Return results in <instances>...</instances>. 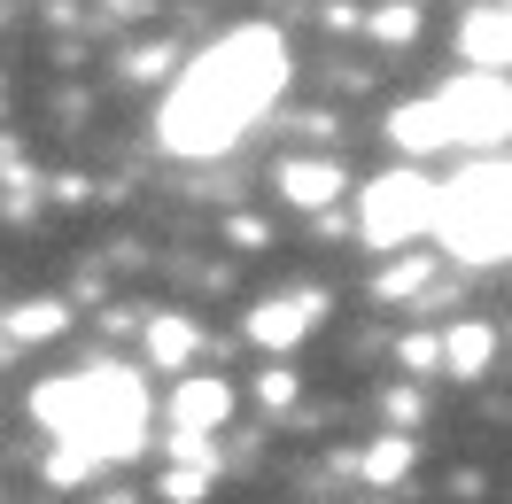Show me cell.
<instances>
[{
    "label": "cell",
    "mask_w": 512,
    "mask_h": 504,
    "mask_svg": "<svg viewBox=\"0 0 512 504\" xmlns=\"http://www.w3.org/2000/svg\"><path fill=\"white\" fill-rule=\"evenodd\" d=\"M280 94H288V39L272 32V24H241V32L210 39V47L179 70L171 101L156 109L163 156H179V163L225 156Z\"/></svg>",
    "instance_id": "6da1fadb"
},
{
    "label": "cell",
    "mask_w": 512,
    "mask_h": 504,
    "mask_svg": "<svg viewBox=\"0 0 512 504\" xmlns=\"http://www.w3.org/2000/svg\"><path fill=\"white\" fill-rule=\"evenodd\" d=\"M39 427H55L63 442H78L86 458H132L140 450V435H148V388H140V373L132 365H86V373H63L47 380L32 396Z\"/></svg>",
    "instance_id": "7a4b0ae2"
},
{
    "label": "cell",
    "mask_w": 512,
    "mask_h": 504,
    "mask_svg": "<svg viewBox=\"0 0 512 504\" xmlns=\"http://www.w3.org/2000/svg\"><path fill=\"white\" fill-rule=\"evenodd\" d=\"M427 233L458 264H505V249H512V171H505V156H481L450 187H435Z\"/></svg>",
    "instance_id": "3957f363"
},
{
    "label": "cell",
    "mask_w": 512,
    "mask_h": 504,
    "mask_svg": "<svg viewBox=\"0 0 512 504\" xmlns=\"http://www.w3.org/2000/svg\"><path fill=\"white\" fill-rule=\"evenodd\" d=\"M427 210H435V179L419 163H396L357 194V233H365V249H412L427 233Z\"/></svg>",
    "instance_id": "277c9868"
},
{
    "label": "cell",
    "mask_w": 512,
    "mask_h": 504,
    "mask_svg": "<svg viewBox=\"0 0 512 504\" xmlns=\"http://www.w3.org/2000/svg\"><path fill=\"white\" fill-rule=\"evenodd\" d=\"M435 109H443V125H450V148L466 140V148H505V132H512V94H505V70H458L443 94H435Z\"/></svg>",
    "instance_id": "5b68a950"
},
{
    "label": "cell",
    "mask_w": 512,
    "mask_h": 504,
    "mask_svg": "<svg viewBox=\"0 0 512 504\" xmlns=\"http://www.w3.org/2000/svg\"><path fill=\"white\" fill-rule=\"evenodd\" d=\"M319 311H326L319 287H303V295H272V303H256V311H249V342L256 349H295L311 326H319Z\"/></svg>",
    "instance_id": "8992f818"
},
{
    "label": "cell",
    "mask_w": 512,
    "mask_h": 504,
    "mask_svg": "<svg viewBox=\"0 0 512 504\" xmlns=\"http://www.w3.org/2000/svg\"><path fill=\"white\" fill-rule=\"evenodd\" d=\"M458 55H466V70H505L512 63V16H505V0H474V8L458 16Z\"/></svg>",
    "instance_id": "52a82bcc"
},
{
    "label": "cell",
    "mask_w": 512,
    "mask_h": 504,
    "mask_svg": "<svg viewBox=\"0 0 512 504\" xmlns=\"http://www.w3.org/2000/svg\"><path fill=\"white\" fill-rule=\"evenodd\" d=\"M233 419V380H179L171 388V427L179 435H210Z\"/></svg>",
    "instance_id": "ba28073f"
},
{
    "label": "cell",
    "mask_w": 512,
    "mask_h": 504,
    "mask_svg": "<svg viewBox=\"0 0 512 504\" xmlns=\"http://www.w3.org/2000/svg\"><path fill=\"white\" fill-rule=\"evenodd\" d=\"M334 194H350L342 163H326V156H288V163H280V202H295V210H326Z\"/></svg>",
    "instance_id": "9c48e42d"
},
{
    "label": "cell",
    "mask_w": 512,
    "mask_h": 504,
    "mask_svg": "<svg viewBox=\"0 0 512 504\" xmlns=\"http://www.w3.org/2000/svg\"><path fill=\"white\" fill-rule=\"evenodd\" d=\"M388 140L404 148V156H435V148H450V125H443V109H435V94L427 101H396L388 109Z\"/></svg>",
    "instance_id": "30bf717a"
},
{
    "label": "cell",
    "mask_w": 512,
    "mask_h": 504,
    "mask_svg": "<svg viewBox=\"0 0 512 504\" xmlns=\"http://www.w3.org/2000/svg\"><path fill=\"white\" fill-rule=\"evenodd\" d=\"M194 349H202V326H194L187 311L148 318V357H156L163 373H187V365H194Z\"/></svg>",
    "instance_id": "8fae6325"
},
{
    "label": "cell",
    "mask_w": 512,
    "mask_h": 504,
    "mask_svg": "<svg viewBox=\"0 0 512 504\" xmlns=\"http://www.w3.org/2000/svg\"><path fill=\"white\" fill-rule=\"evenodd\" d=\"M435 349H443V365H450L458 380H474L481 365H489V349H497V342H489V326H481V318H458V326H450Z\"/></svg>",
    "instance_id": "7c38bea8"
},
{
    "label": "cell",
    "mask_w": 512,
    "mask_h": 504,
    "mask_svg": "<svg viewBox=\"0 0 512 504\" xmlns=\"http://www.w3.org/2000/svg\"><path fill=\"white\" fill-rule=\"evenodd\" d=\"M412 458H419V442H412V435H381L365 458H357V473H365L373 489H388V481H404V473H412Z\"/></svg>",
    "instance_id": "4fadbf2b"
},
{
    "label": "cell",
    "mask_w": 512,
    "mask_h": 504,
    "mask_svg": "<svg viewBox=\"0 0 512 504\" xmlns=\"http://www.w3.org/2000/svg\"><path fill=\"white\" fill-rule=\"evenodd\" d=\"M70 318H63V303H24V311H8V326L0 334H16V342H55Z\"/></svg>",
    "instance_id": "5bb4252c"
},
{
    "label": "cell",
    "mask_w": 512,
    "mask_h": 504,
    "mask_svg": "<svg viewBox=\"0 0 512 504\" xmlns=\"http://www.w3.org/2000/svg\"><path fill=\"white\" fill-rule=\"evenodd\" d=\"M365 32L381 39V47H404V39H419V8L412 0H396V8H373V24Z\"/></svg>",
    "instance_id": "9a60e30c"
},
{
    "label": "cell",
    "mask_w": 512,
    "mask_h": 504,
    "mask_svg": "<svg viewBox=\"0 0 512 504\" xmlns=\"http://www.w3.org/2000/svg\"><path fill=\"white\" fill-rule=\"evenodd\" d=\"M163 458H171V466H194V473H218V466H225L202 435H179V427H171V442H163Z\"/></svg>",
    "instance_id": "2e32d148"
},
{
    "label": "cell",
    "mask_w": 512,
    "mask_h": 504,
    "mask_svg": "<svg viewBox=\"0 0 512 504\" xmlns=\"http://www.w3.org/2000/svg\"><path fill=\"white\" fill-rule=\"evenodd\" d=\"M86 473H94V458H86L78 442H55V450H47V481H55V489H70V481H86Z\"/></svg>",
    "instance_id": "e0dca14e"
},
{
    "label": "cell",
    "mask_w": 512,
    "mask_h": 504,
    "mask_svg": "<svg viewBox=\"0 0 512 504\" xmlns=\"http://www.w3.org/2000/svg\"><path fill=\"white\" fill-rule=\"evenodd\" d=\"M218 473H194V466H171L163 473V504H202V489H210Z\"/></svg>",
    "instance_id": "ac0fdd59"
},
{
    "label": "cell",
    "mask_w": 512,
    "mask_h": 504,
    "mask_svg": "<svg viewBox=\"0 0 512 504\" xmlns=\"http://www.w3.org/2000/svg\"><path fill=\"white\" fill-rule=\"evenodd\" d=\"M404 365H412V373H435V365H443V349L427 342V334H404Z\"/></svg>",
    "instance_id": "d6986e66"
},
{
    "label": "cell",
    "mask_w": 512,
    "mask_h": 504,
    "mask_svg": "<svg viewBox=\"0 0 512 504\" xmlns=\"http://www.w3.org/2000/svg\"><path fill=\"white\" fill-rule=\"evenodd\" d=\"M419 280H427V256H412V264H396V272H388V295H404V287H419Z\"/></svg>",
    "instance_id": "ffe728a7"
},
{
    "label": "cell",
    "mask_w": 512,
    "mask_h": 504,
    "mask_svg": "<svg viewBox=\"0 0 512 504\" xmlns=\"http://www.w3.org/2000/svg\"><path fill=\"white\" fill-rule=\"evenodd\" d=\"M295 396V373H264V404H288Z\"/></svg>",
    "instance_id": "44dd1931"
}]
</instances>
